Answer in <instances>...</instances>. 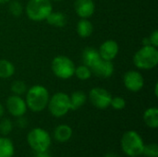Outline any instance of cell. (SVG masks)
Returning a JSON list of instances; mask_svg holds the SVG:
<instances>
[{
	"instance_id": "d6986e66",
	"label": "cell",
	"mask_w": 158,
	"mask_h": 157,
	"mask_svg": "<svg viewBox=\"0 0 158 157\" xmlns=\"http://www.w3.org/2000/svg\"><path fill=\"white\" fill-rule=\"evenodd\" d=\"M143 121L151 129L158 127V109L156 107H150L145 110L143 114Z\"/></svg>"
},
{
	"instance_id": "44dd1931",
	"label": "cell",
	"mask_w": 158,
	"mask_h": 157,
	"mask_svg": "<svg viewBox=\"0 0 158 157\" xmlns=\"http://www.w3.org/2000/svg\"><path fill=\"white\" fill-rule=\"evenodd\" d=\"M13 143L7 138H0V157H12L14 155Z\"/></svg>"
},
{
	"instance_id": "4316f807",
	"label": "cell",
	"mask_w": 158,
	"mask_h": 157,
	"mask_svg": "<svg viewBox=\"0 0 158 157\" xmlns=\"http://www.w3.org/2000/svg\"><path fill=\"white\" fill-rule=\"evenodd\" d=\"M110 106H112L116 110H122L126 106V101H125L124 98H122L120 96L112 97L111 103H110Z\"/></svg>"
},
{
	"instance_id": "f1b7e54d",
	"label": "cell",
	"mask_w": 158,
	"mask_h": 157,
	"mask_svg": "<svg viewBox=\"0 0 158 157\" xmlns=\"http://www.w3.org/2000/svg\"><path fill=\"white\" fill-rule=\"evenodd\" d=\"M27 119L26 118H23V116L22 117H19L18 118V120H17V124H18V126L19 127V128H25L26 126H27Z\"/></svg>"
},
{
	"instance_id": "d6a6232c",
	"label": "cell",
	"mask_w": 158,
	"mask_h": 157,
	"mask_svg": "<svg viewBox=\"0 0 158 157\" xmlns=\"http://www.w3.org/2000/svg\"><path fill=\"white\" fill-rule=\"evenodd\" d=\"M155 95L156 97L158 96V83H156V85H155Z\"/></svg>"
},
{
	"instance_id": "e575fe53",
	"label": "cell",
	"mask_w": 158,
	"mask_h": 157,
	"mask_svg": "<svg viewBox=\"0 0 158 157\" xmlns=\"http://www.w3.org/2000/svg\"><path fill=\"white\" fill-rule=\"evenodd\" d=\"M54 1H62V0H54Z\"/></svg>"
},
{
	"instance_id": "7a4b0ae2",
	"label": "cell",
	"mask_w": 158,
	"mask_h": 157,
	"mask_svg": "<svg viewBox=\"0 0 158 157\" xmlns=\"http://www.w3.org/2000/svg\"><path fill=\"white\" fill-rule=\"evenodd\" d=\"M133 64L139 69L150 70L158 64V50L151 44L143 45L133 56Z\"/></svg>"
},
{
	"instance_id": "7c38bea8",
	"label": "cell",
	"mask_w": 158,
	"mask_h": 157,
	"mask_svg": "<svg viewBox=\"0 0 158 157\" xmlns=\"http://www.w3.org/2000/svg\"><path fill=\"white\" fill-rule=\"evenodd\" d=\"M92 73L102 79L110 78L114 73V64L112 61L100 59L92 68Z\"/></svg>"
},
{
	"instance_id": "83f0119b",
	"label": "cell",
	"mask_w": 158,
	"mask_h": 157,
	"mask_svg": "<svg viewBox=\"0 0 158 157\" xmlns=\"http://www.w3.org/2000/svg\"><path fill=\"white\" fill-rule=\"evenodd\" d=\"M149 39V42H150V44L155 46V47H157L158 46V31L157 30H155L151 34L150 36L148 37Z\"/></svg>"
},
{
	"instance_id": "ba28073f",
	"label": "cell",
	"mask_w": 158,
	"mask_h": 157,
	"mask_svg": "<svg viewBox=\"0 0 158 157\" xmlns=\"http://www.w3.org/2000/svg\"><path fill=\"white\" fill-rule=\"evenodd\" d=\"M87 97L89 98L91 104L99 109H106L108 106H110L112 99L111 93L105 88L101 87L93 88L90 91L89 95Z\"/></svg>"
},
{
	"instance_id": "ac0fdd59",
	"label": "cell",
	"mask_w": 158,
	"mask_h": 157,
	"mask_svg": "<svg viewBox=\"0 0 158 157\" xmlns=\"http://www.w3.org/2000/svg\"><path fill=\"white\" fill-rule=\"evenodd\" d=\"M72 136V129L68 125H59L54 131L55 139L59 143L68 142Z\"/></svg>"
},
{
	"instance_id": "6da1fadb",
	"label": "cell",
	"mask_w": 158,
	"mask_h": 157,
	"mask_svg": "<svg viewBox=\"0 0 158 157\" xmlns=\"http://www.w3.org/2000/svg\"><path fill=\"white\" fill-rule=\"evenodd\" d=\"M50 95L48 90L43 85H33L26 92L25 102L27 107L32 112H41L47 107Z\"/></svg>"
},
{
	"instance_id": "5bb4252c",
	"label": "cell",
	"mask_w": 158,
	"mask_h": 157,
	"mask_svg": "<svg viewBox=\"0 0 158 157\" xmlns=\"http://www.w3.org/2000/svg\"><path fill=\"white\" fill-rule=\"evenodd\" d=\"M81 59L84 65L92 68L101 59V56L97 49L94 47H86L82 51Z\"/></svg>"
},
{
	"instance_id": "e0dca14e",
	"label": "cell",
	"mask_w": 158,
	"mask_h": 157,
	"mask_svg": "<svg viewBox=\"0 0 158 157\" xmlns=\"http://www.w3.org/2000/svg\"><path fill=\"white\" fill-rule=\"evenodd\" d=\"M87 95L82 91H76L71 93L69 96L70 102V110H76L81 107L87 101Z\"/></svg>"
},
{
	"instance_id": "277c9868",
	"label": "cell",
	"mask_w": 158,
	"mask_h": 157,
	"mask_svg": "<svg viewBox=\"0 0 158 157\" xmlns=\"http://www.w3.org/2000/svg\"><path fill=\"white\" fill-rule=\"evenodd\" d=\"M123 152L131 157H137L143 155V142L142 137L134 130L125 132L120 141Z\"/></svg>"
},
{
	"instance_id": "9c48e42d",
	"label": "cell",
	"mask_w": 158,
	"mask_h": 157,
	"mask_svg": "<svg viewBox=\"0 0 158 157\" xmlns=\"http://www.w3.org/2000/svg\"><path fill=\"white\" fill-rule=\"evenodd\" d=\"M123 82L126 89L132 93L140 92L144 86L143 76L137 70H129L124 74Z\"/></svg>"
},
{
	"instance_id": "1f68e13d",
	"label": "cell",
	"mask_w": 158,
	"mask_h": 157,
	"mask_svg": "<svg viewBox=\"0 0 158 157\" xmlns=\"http://www.w3.org/2000/svg\"><path fill=\"white\" fill-rule=\"evenodd\" d=\"M105 157H119L118 155H116V154H114V153H108V154H106Z\"/></svg>"
},
{
	"instance_id": "4fadbf2b",
	"label": "cell",
	"mask_w": 158,
	"mask_h": 157,
	"mask_svg": "<svg viewBox=\"0 0 158 157\" xmlns=\"http://www.w3.org/2000/svg\"><path fill=\"white\" fill-rule=\"evenodd\" d=\"M74 8L81 19H89L95 11V4L94 0H75Z\"/></svg>"
},
{
	"instance_id": "836d02e7",
	"label": "cell",
	"mask_w": 158,
	"mask_h": 157,
	"mask_svg": "<svg viewBox=\"0 0 158 157\" xmlns=\"http://www.w3.org/2000/svg\"><path fill=\"white\" fill-rule=\"evenodd\" d=\"M10 0H0V4H7Z\"/></svg>"
},
{
	"instance_id": "30bf717a",
	"label": "cell",
	"mask_w": 158,
	"mask_h": 157,
	"mask_svg": "<svg viewBox=\"0 0 158 157\" xmlns=\"http://www.w3.org/2000/svg\"><path fill=\"white\" fill-rule=\"evenodd\" d=\"M6 109L13 117L19 118L25 115L27 112V105L25 100L19 95L13 94L6 99Z\"/></svg>"
},
{
	"instance_id": "8fae6325",
	"label": "cell",
	"mask_w": 158,
	"mask_h": 157,
	"mask_svg": "<svg viewBox=\"0 0 158 157\" xmlns=\"http://www.w3.org/2000/svg\"><path fill=\"white\" fill-rule=\"evenodd\" d=\"M119 51V46L118 43L114 40H106L99 47V55L102 59L113 61Z\"/></svg>"
},
{
	"instance_id": "7402d4cb",
	"label": "cell",
	"mask_w": 158,
	"mask_h": 157,
	"mask_svg": "<svg viewBox=\"0 0 158 157\" xmlns=\"http://www.w3.org/2000/svg\"><path fill=\"white\" fill-rule=\"evenodd\" d=\"M92 70L89 67L82 64L75 68L74 75L81 81H87L92 77Z\"/></svg>"
},
{
	"instance_id": "8992f818",
	"label": "cell",
	"mask_w": 158,
	"mask_h": 157,
	"mask_svg": "<svg viewBox=\"0 0 158 157\" xmlns=\"http://www.w3.org/2000/svg\"><path fill=\"white\" fill-rule=\"evenodd\" d=\"M30 147L36 153L46 152L51 145V138L49 133L41 128L32 129L27 136Z\"/></svg>"
},
{
	"instance_id": "52a82bcc",
	"label": "cell",
	"mask_w": 158,
	"mask_h": 157,
	"mask_svg": "<svg viewBox=\"0 0 158 157\" xmlns=\"http://www.w3.org/2000/svg\"><path fill=\"white\" fill-rule=\"evenodd\" d=\"M47 106L52 116L56 118L64 117L70 110L69 96L65 93L58 92L49 98Z\"/></svg>"
},
{
	"instance_id": "d590c367",
	"label": "cell",
	"mask_w": 158,
	"mask_h": 157,
	"mask_svg": "<svg viewBox=\"0 0 158 157\" xmlns=\"http://www.w3.org/2000/svg\"><path fill=\"white\" fill-rule=\"evenodd\" d=\"M137 157H138V156H137Z\"/></svg>"
},
{
	"instance_id": "f546056e",
	"label": "cell",
	"mask_w": 158,
	"mask_h": 157,
	"mask_svg": "<svg viewBox=\"0 0 158 157\" xmlns=\"http://www.w3.org/2000/svg\"><path fill=\"white\" fill-rule=\"evenodd\" d=\"M35 157H52L50 155H48L46 152H41V153H37Z\"/></svg>"
},
{
	"instance_id": "4dcf8cb0",
	"label": "cell",
	"mask_w": 158,
	"mask_h": 157,
	"mask_svg": "<svg viewBox=\"0 0 158 157\" xmlns=\"http://www.w3.org/2000/svg\"><path fill=\"white\" fill-rule=\"evenodd\" d=\"M4 113H5V109H4V106H3V105L0 103V118L3 117V115H4Z\"/></svg>"
},
{
	"instance_id": "3957f363",
	"label": "cell",
	"mask_w": 158,
	"mask_h": 157,
	"mask_svg": "<svg viewBox=\"0 0 158 157\" xmlns=\"http://www.w3.org/2000/svg\"><path fill=\"white\" fill-rule=\"evenodd\" d=\"M53 11L50 0H29L26 5V14L32 21L45 20Z\"/></svg>"
},
{
	"instance_id": "cb8c5ba5",
	"label": "cell",
	"mask_w": 158,
	"mask_h": 157,
	"mask_svg": "<svg viewBox=\"0 0 158 157\" xmlns=\"http://www.w3.org/2000/svg\"><path fill=\"white\" fill-rule=\"evenodd\" d=\"M10 89H11V92L14 94L19 95V96L26 93V92L28 90L25 82L22 81H13L11 86H10Z\"/></svg>"
},
{
	"instance_id": "ffe728a7",
	"label": "cell",
	"mask_w": 158,
	"mask_h": 157,
	"mask_svg": "<svg viewBox=\"0 0 158 157\" xmlns=\"http://www.w3.org/2000/svg\"><path fill=\"white\" fill-rule=\"evenodd\" d=\"M15 73L14 65L7 59H0V79H8Z\"/></svg>"
},
{
	"instance_id": "484cf974",
	"label": "cell",
	"mask_w": 158,
	"mask_h": 157,
	"mask_svg": "<svg viewBox=\"0 0 158 157\" xmlns=\"http://www.w3.org/2000/svg\"><path fill=\"white\" fill-rule=\"evenodd\" d=\"M13 129V124L10 119L4 118L0 122V133L3 135H8Z\"/></svg>"
},
{
	"instance_id": "5b68a950",
	"label": "cell",
	"mask_w": 158,
	"mask_h": 157,
	"mask_svg": "<svg viewBox=\"0 0 158 157\" xmlns=\"http://www.w3.org/2000/svg\"><path fill=\"white\" fill-rule=\"evenodd\" d=\"M51 68L54 75L58 79L69 80L74 76L76 66L69 57L66 56H57L52 60Z\"/></svg>"
},
{
	"instance_id": "d4e9b609",
	"label": "cell",
	"mask_w": 158,
	"mask_h": 157,
	"mask_svg": "<svg viewBox=\"0 0 158 157\" xmlns=\"http://www.w3.org/2000/svg\"><path fill=\"white\" fill-rule=\"evenodd\" d=\"M143 154L147 157H158V146L156 143H150L143 146Z\"/></svg>"
},
{
	"instance_id": "9a60e30c",
	"label": "cell",
	"mask_w": 158,
	"mask_h": 157,
	"mask_svg": "<svg viewBox=\"0 0 158 157\" xmlns=\"http://www.w3.org/2000/svg\"><path fill=\"white\" fill-rule=\"evenodd\" d=\"M77 33L81 38H88L94 31V25L88 19H81L77 23Z\"/></svg>"
},
{
	"instance_id": "2e32d148",
	"label": "cell",
	"mask_w": 158,
	"mask_h": 157,
	"mask_svg": "<svg viewBox=\"0 0 158 157\" xmlns=\"http://www.w3.org/2000/svg\"><path fill=\"white\" fill-rule=\"evenodd\" d=\"M47 21V23L51 26L54 27H57V28H61L64 27L67 24V16L62 13V12H58V11H52L48 17L45 19Z\"/></svg>"
},
{
	"instance_id": "603a6c76",
	"label": "cell",
	"mask_w": 158,
	"mask_h": 157,
	"mask_svg": "<svg viewBox=\"0 0 158 157\" xmlns=\"http://www.w3.org/2000/svg\"><path fill=\"white\" fill-rule=\"evenodd\" d=\"M8 10L12 16L19 17V16H21V14L23 12V6L19 1L13 0V1L8 2Z\"/></svg>"
}]
</instances>
